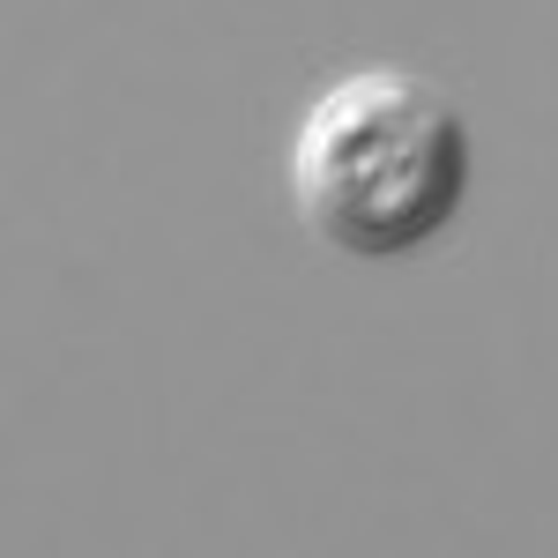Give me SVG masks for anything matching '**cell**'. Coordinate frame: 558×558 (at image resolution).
<instances>
[{"mask_svg":"<svg viewBox=\"0 0 558 558\" xmlns=\"http://www.w3.org/2000/svg\"><path fill=\"white\" fill-rule=\"evenodd\" d=\"M291 194L336 254H417L470 194V120L417 75H343L291 142Z\"/></svg>","mask_w":558,"mask_h":558,"instance_id":"obj_1","label":"cell"}]
</instances>
